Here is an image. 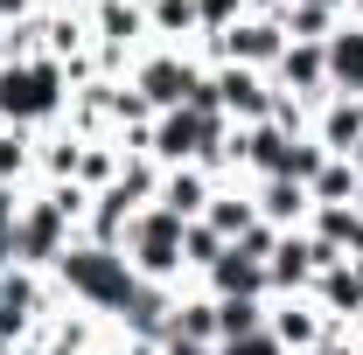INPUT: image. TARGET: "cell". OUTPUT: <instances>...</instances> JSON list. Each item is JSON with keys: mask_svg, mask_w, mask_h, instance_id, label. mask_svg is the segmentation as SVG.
<instances>
[{"mask_svg": "<svg viewBox=\"0 0 363 355\" xmlns=\"http://www.w3.org/2000/svg\"><path fill=\"white\" fill-rule=\"evenodd\" d=\"M49 286H56V300L77 313H98L105 327L119 320V313L133 307L140 293V272L126 265V251H112V244H91V237H77L56 265H49Z\"/></svg>", "mask_w": 363, "mask_h": 355, "instance_id": "cell-1", "label": "cell"}, {"mask_svg": "<svg viewBox=\"0 0 363 355\" xmlns=\"http://www.w3.org/2000/svg\"><path fill=\"white\" fill-rule=\"evenodd\" d=\"M70 112V77L56 56H28V63H0V126L14 133H56Z\"/></svg>", "mask_w": 363, "mask_h": 355, "instance_id": "cell-2", "label": "cell"}, {"mask_svg": "<svg viewBox=\"0 0 363 355\" xmlns=\"http://www.w3.org/2000/svg\"><path fill=\"white\" fill-rule=\"evenodd\" d=\"M182 230L189 223L168 216L161 202H147L133 223H126V265L140 272V286H189V272H182Z\"/></svg>", "mask_w": 363, "mask_h": 355, "instance_id": "cell-3", "label": "cell"}, {"mask_svg": "<svg viewBox=\"0 0 363 355\" xmlns=\"http://www.w3.org/2000/svg\"><path fill=\"white\" fill-rule=\"evenodd\" d=\"M203 70H210V63H203L196 49H161V42H147V49L133 56V70H126V84H133L140 98L154 105V119H161V112H175V105L196 98Z\"/></svg>", "mask_w": 363, "mask_h": 355, "instance_id": "cell-4", "label": "cell"}, {"mask_svg": "<svg viewBox=\"0 0 363 355\" xmlns=\"http://www.w3.org/2000/svg\"><path fill=\"white\" fill-rule=\"evenodd\" d=\"M196 56H203V63H238V70L272 77V63L286 56V28H279L272 14H245V21H230L224 35H203Z\"/></svg>", "mask_w": 363, "mask_h": 355, "instance_id": "cell-5", "label": "cell"}, {"mask_svg": "<svg viewBox=\"0 0 363 355\" xmlns=\"http://www.w3.org/2000/svg\"><path fill=\"white\" fill-rule=\"evenodd\" d=\"M70 244H77V223L63 216L43 188H28V195H21V230H14V265L21 272H49Z\"/></svg>", "mask_w": 363, "mask_h": 355, "instance_id": "cell-6", "label": "cell"}, {"mask_svg": "<svg viewBox=\"0 0 363 355\" xmlns=\"http://www.w3.org/2000/svg\"><path fill=\"white\" fill-rule=\"evenodd\" d=\"M328 265H342L335 251H321L308 230H279V244H272L266 258V279H272V300H294V293H315V279Z\"/></svg>", "mask_w": 363, "mask_h": 355, "instance_id": "cell-7", "label": "cell"}, {"mask_svg": "<svg viewBox=\"0 0 363 355\" xmlns=\"http://www.w3.org/2000/svg\"><path fill=\"white\" fill-rule=\"evenodd\" d=\"M210 84H217V105H224L230 126H266L272 105H279L272 77H259V70H238V63H210Z\"/></svg>", "mask_w": 363, "mask_h": 355, "instance_id": "cell-8", "label": "cell"}, {"mask_svg": "<svg viewBox=\"0 0 363 355\" xmlns=\"http://www.w3.org/2000/svg\"><path fill=\"white\" fill-rule=\"evenodd\" d=\"M272 91L294 98V105H308V112H321V105H328V63H321V42H286V56L272 63Z\"/></svg>", "mask_w": 363, "mask_h": 355, "instance_id": "cell-9", "label": "cell"}, {"mask_svg": "<svg viewBox=\"0 0 363 355\" xmlns=\"http://www.w3.org/2000/svg\"><path fill=\"white\" fill-rule=\"evenodd\" d=\"M266 327H272V342H279L286 355H315L321 334H328L335 320H328L308 293H294V300H266Z\"/></svg>", "mask_w": 363, "mask_h": 355, "instance_id": "cell-10", "label": "cell"}, {"mask_svg": "<svg viewBox=\"0 0 363 355\" xmlns=\"http://www.w3.org/2000/svg\"><path fill=\"white\" fill-rule=\"evenodd\" d=\"M210 300H272V279H266V258H245L238 244H224V258L196 279Z\"/></svg>", "mask_w": 363, "mask_h": 355, "instance_id": "cell-11", "label": "cell"}, {"mask_svg": "<svg viewBox=\"0 0 363 355\" xmlns=\"http://www.w3.org/2000/svg\"><path fill=\"white\" fill-rule=\"evenodd\" d=\"M321 63H328V98H363V21L342 14V28L321 42Z\"/></svg>", "mask_w": 363, "mask_h": 355, "instance_id": "cell-12", "label": "cell"}, {"mask_svg": "<svg viewBox=\"0 0 363 355\" xmlns=\"http://www.w3.org/2000/svg\"><path fill=\"white\" fill-rule=\"evenodd\" d=\"M308 133H315L335 161H357V153H363V98H328Z\"/></svg>", "mask_w": 363, "mask_h": 355, "instance_id": "cell-13", "label": "cell"}, {"mask_svg": "<svg viewBox=\"0 0 363 355\" xmlns=\"http://www.w3.org/2000/svg\"><path fill=\"white\" fill-rule=\"evenodd\" d=\"M308 300H315V307L328 313L335 327H350V320L363 313V265H357V258H342V265H328V272L315 279V293H308Z\"/></svg>", "mask_w": 363, "mask_h": 355, "instance_id": "cell-14", "label": "cell"}, {"mask_svg": "<svg viewBox=\"0 0 363 355\" xmlns=\"http://www.w3.org/2000/svg\"><path fill=\"white\" fill-rule=\"evenodd\" d=\"M245 188H252V202H259V223H272V230H308L315 195H308L301 181H245Z\"/></svg>", "mask_w": 363, "mask_h": 355, "instance_id": "cell-15", "label": "cell"}, {"mask_svg": "<svg viewBox=\"0 0 363 355\" xmlns=\"http://www.w3.org/2000/svg\"><path fill=\"white\" fill-rule=\"evenodd\" d=\"M224 181H210L203 168H161V209L168 216H182V223H203V209H210V195H217Z\"/></svg>", "mask_w": 363, "mask_h": 355, "instance_id": "cell-16", "label": "cell"}, {"mask_svg": "<svg viewBox=\"0 0 363 355\" xmlns=\"http://www.w3.org/2000/svg\"><path fill=\"white\" fill-rule=\"evenodd\" d=\"M168 342H210V349H217V300H210L203 286H175Z\"/></svg>", "mask_w": 363, "mask_h": 355, "instance_id": "cell-17", "label": "cell"}, {"mask_svg": "<svg viewBox=\"0 0 363 355\" xmlns=\"http://www.w3.org/2000/svg\"><path fill=\"white\" fill-rule=\"evenodd\" d=\"M203 223H210V230H217L224 244H238V237H245V230L259 223V202H252V188H245V181H224V188L210 195V209H203Z\"/></svg>", "mask_w": 363, "mask_h": 355, "instance_id": "cell-18", "label": "cell"}, {"mask_svg": "<svg viewBox=\"0 0 363 355\" xmlns=\"http://www.w3.org/2000/svg\"><path fill=\"white\" fill-rule=\"evenodd\" d=\"M279 28H286V42H328L342 28V14L335 7H315V0H286L279 7Z\"/></svg>", "mask_w": 363, "mask_h": 355, "instance_id": "cell-19", "label": "cell"}, {"mask_svg": "<svg viewBox=\"0 0 363 355\" xmlns=\"http://www.w3.org/2000/svg\"><path fill=\"white\" fill-rule=\"evenodd\" d=\"M0 188H35V133L0 126Z\"/></svg>", "mask_w": 363, "mask_h": 355, "instance_id": "cell-20", "label": "cell"}, {"mask_svg": "<svg viewBox=\"0 0 363 355\" xmlns=\"http://www.w3.org/2000/svg\"><path fill=\"white\" fill-rule=\"evenodd\" d=\"M308 195H315V202H363V168H357V161H335V153H328V168L308 181Z\"/></svg>", "mask_w": 363, "mask_h": 355, "instance_id": "cell-21", "label": "cell"}, {"mask_svg": "<svg viewBox=\"0 0 363 355\" xmlns=\"http://www.w3.org/2000/svg\"><path fill=\"white\" fill-rule=\"evenodd\" d=\"M217 258H224V237H217L210 223H189V230H182V272H189V286L217 265Z\"/></svg>", "mask_w": 363, "mask_h": 355, "instance_id": "cell-22", "label": "cell"}, {"mask_svg": "<svg viewBox=\"0 0 363 355\" xmlns=\"http://www.w3.org/2000/svg\"><path fill=\"white\" fill-rule=\"evenodd\" d=\"M259 327H266V300H217V342L259 334Z\"/></svg>", "mask_w": 363, "mask_h": 355, "instance_id": "cell-23", "label": "cell"}, {"mask_svg": "<svg viewBox=\"0 0 363 355\" xmlns=\"http://www.w3.org/2000/svg\"><path fill=\"white\" fill-rule=\"evenodd\" d=\"M321 168H328V146H321L315 133H301V139H294V161H286V181H301V188H308Z\"/></svg>", "mask_w": 363, "mask_h": 355, "instance_id": "cell-24", "label": "cell"}, {"mask_svg": "<svg viewBox=\"0 0 363 355\" xmlns=\"http://www.w3.org/2000/svg\"><path fill=\"white\" fill-rule=\"evenodd\" d=\"M21 195H28V188H0V265H14V230H21Z\"/></svg>", "mask_w": 363, "mask_h": 355, "instance_id": "cell-25", "label": "cell"}, {"mask_svg": "<svg viewBox=\"0 0 363 355\" xmlns=\"http://www.w3.org/2000/svg\"><path fill=\"white\" fill-rule=\"evenodd\" d=\"M230 21H245V0H196V28L203 35H224Z\"/></svg>", "mask_w": 363, "mask_h": 355, "instance_id": "cell-26", "label": "cell"}, {"mask_svg": "<svg viewBox=\"0 0 363 355\" xmlns=\"http://www.w3.org/2000/svg\"><path fill=\"white\" fill-rule=\"evenodd\" d=\"M217 355H286V349L272 342V327H259V334H238V342H217Z\"/></svg>", "mask_w": 363, "mask_h": 355, "instance_id": "cell-27", "label": "cell"}, {"mask_svg": "<svg viewBox=\"0 0 363 355\" xmlns=\"http://www.w3.org/2000/svg\"><path fill=\"white\" fill-rule=\"evenodd\" d=\"M28 14H43V0H0V21H7V28L28 21Z\"/></svg>", "mask_w": 363, "mask_h": 355, "instance_id": "cell-28", "label": "cell"}, {"mask_svg": "<svg viewBox=\"0 0 363 355\" xmlns=\"http://www.w3.org/2000/svg\"><path fill=\"white\" fill-rule=\"evenodd\" d=\"M161 355H217L210 342H161Z\"/></svg>", "mask_w": 363, "mask_h": 355, "instance_id": "cell-29", "label": "cell"}, {"mask_svg": "<svg viewBox=\"0 0 363 355\" xmlns=\"http://www.w3.org/2000/svg\"><path fill=\"white\" fill-rule=\"evenodd\" d=\"M279 7L286 0H245V14H272V21H279Z\"/></svg>", "mask_w": 363, "mask_h": 355, "instance_id": "cell-30", "label": "cell"}, {"mask_svg": "<svg viewBox=\"0 0 363 355\" xmlns=\"http://www.w3.org/2000/svg\"><path fill=\"white\" fill-rule=\"evenodd\" d=\"M350 342H357V349H363V313H357V320H350Z\"/></svg>", "mask_w": 363, "mask_h": 355, "instance_id": "cell-31", "label": "cell"}, {"mask_svg": "<svg viewBox=\"0 0 363 355\" xmlns=\"http://www.w3.org/2000/svg\"><path fill=\"white\" fill-rule=\"evenodd\" d=\"M315 7H335V14H350V0H315Z\"/></svg>", "mask_w": 363, "mask_h": 355, "instance_id": "cell-32", "label": "cell"}, {"mask_svg": "<svg viewBox=\"0 0 363 355\" xmlns=\"http://www.w3.org/2000/svg\"><path fill=\"white\" fill-rule=\"evenodd\" d=\"M0 63H7V21H0Z\"/></svg>", "mask_w": 363, "mask_h": 355, "instance_id": "cell-33", "label": "cell"}, {"mask_svg": "<svg viewBox=\"0 0 363 355\" xmlns=\"http://www.w3.org/2000/svg\"><path fill=\"white\" fill-rule=\"evenodd\" d=\"M350 21H363V0H350Z\"/></svg>", "mask_w": 363, "mask_h": 355, "instance_id": "cell-34", "label": "cell"}]
</instances>
